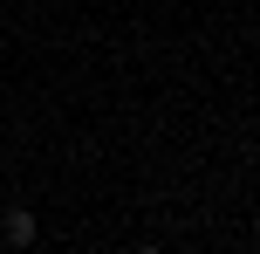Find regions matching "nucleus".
<instances>
[{"instance_id": "nucleus-2", "label": "nucleus", "mask_w": 260, "mask_h": 254, "mask_svg": "<svg viewBox=\"0 0 260 254\" xmlns=\"http://www.w3.org/2000/svg\"><path fill=\"white\" fill-rule=\"evenodd\" d=\"M130 254H165V247H151V241H137V247H130Z\"/></svg>"}, {"instance_id": "nucleus-1", "label": "nucleus", "mask_w": 260, "mask_h": 254, "mask_svg": "<svg viewBox=\"0 0 260 254\" xmlns=\"http://www.w3.org/2000/svg\"><path fill=\"white\" fill-rule=\"evenodd\" d=\"M35 213H27V206H7V213H0V241H7V247H35Z\"/></svg>"}]
</instances>
